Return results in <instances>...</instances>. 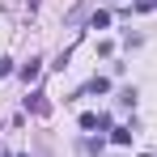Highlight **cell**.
<instances>
[{
	"label": "cell",
	"mask_w": 157,
	"mask_h": 157,
	"mask_svg": "<svg viewBox=\"0 0 157 157\" xmlns=\"http://www.w3.org/2000/svg\"><path fill=\"white\" fill-rule=\"evenodd\" d=\"M110 140H115V144H128V140H132V128H115V132H110Z\"/></svg>",
	"instance_id": "cell-6"
},
{
	"label": "cell",
	"mask_w": 157,
	"mask_h": 157,
	"mask_svg": "<svg viewBox=\"0 0 157 157\" xmlns=\"http://www.w3.org/2000/svg\"><path fill=\"white\" fill-rule=\"evenodd\" d=\"M9 72H13V59H4V55H0V77H9Z\"/></svg>",
	"instance_id": "cell-7"
},
{
	"label": "cell",
	"mask_w": 157,
	"mask_h": 157,
	"mask_svg": "<svg viewBox=\"0 0 157 157\" xmlns=\"http://www.w3.org/2000/svg\"><path fill=\"white\" fill-rule=\"evenodd\" d=\"M153 9H157V0H153Z\"/></svg>",
	"instance_id": "cell-8"
},
{
	"label": "cell",
	"mask_w": 157,
	"mask_h": 157,
	"mask_svg": "<svg viewBox=\"0 0 157 157\" xmlns=\"http://www.w3.org/2000/svg\"><path fill=\"white\" fill-rule=\"evenodd\" d=\"M89 26H94V30H102V26H110V13H102V9H98V13L89 17Z\"/></svg>",
	"instance_id": "cell-4"
},
{
	"label": "cell",
	"mask_w": 157,
	"mask_h": 157,
	"mask_svg": "<svg viewBox=\"0 0 157 157\" xmlns=\"http://www.w3.org/2000/svg\"><path fill=\"white\" fill-rule=\"evenodd\" d=\"M144 157H149V153H144Z\"/></svg>",
	"instance_id": "cell-9"
},
{
	"label": "cell",
	"mask_w": 157,
	"mask_h": 157,
	"mask_svg": "<svg viewBox=\"0 0 157 157\" xmlns=\"http://www.w3.org/2000/svg\"><path fill=\"white\" fill-rule=\"evenodd\" d=\"M106 89H110V81H106V77H94V81H89V94H106Z\"/></svg>",
	"instance_id": "cell-5"
},
{
	"label": "cell",
	"mask_w": 157,
	"mask_h": 157,
	"mask_svg": "<svg viewBox=\"0 0 157 157\" xmlns=\"http://www.w3.org/2000/svg\"><path fill=\"white\" fill-rule=\"evenodd\" d=\"M81 128H85V132H94V128H106V115H94V110H89V115H81Z\"/></svg>",
	"instance_id": "cell-3"
},
{
	"label": "cell",
	"mask_w": 157,
	"mask_h": 157,
	"mask_svg": "<svg viewBox=\"0 0 157 157\" xmlns=\"http://www.w3.org/2000/svg\"><path fill=\"white\" fill-rule=\"evenodd\" d=\"M38 72H43V59H30V64H21V81H38Z\"/></svg>",
	"instance_id": "cell-2"
},
{
	"label": "cell",
	"mask_w": 157,
	"mask_h": 157,
	"mask_svg": "<svg viewBox=\"0 0 157 157\" xmlns=\"http://www.w3.org/2000/svg\"><path fill=\"white\" fill-rule=\"evenodd\" d=\"M26 106L38 115V119H47V115H51V102H47V94H30V98H26Z\"/></svg>",
	"instance_id": "cell-1"
}]
</instances>
